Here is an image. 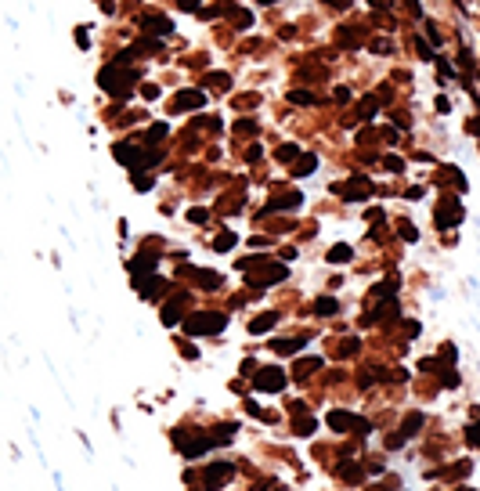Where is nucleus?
<instances>
[{"mask_svg":"<svg viewBox=\"0 0 480 491\" xmlns=\"http://www.w3.org/2000/svg\"><path fill=\"white\" fill-rule=\"evenodd\" d=\"M98 84H101V91H108V94H116V98H127L130 87L137 84V69H127V65L112 62V65H105V69L98 72Z\"/></svg>","mask_w":480,"mask_h":491,"instance_id":"1","label":"nucleus"},{"mask_svg":"<svg viewBox=\"0 0 480 491\" xmlns=\"http://www.w3.org/2000/svg\"><path fill=\"white\" fill-rule=\"evenodd\" d=\"M220 329H224V318L213 314V311L191 314V318L184 321V333H188V336H213V333H220Z\"/></svg>","mask_w":480,"mask_h":491,"instance_id":"2","label":"nucleus"},{"mask_svg":"<svg viewBox=\"0 0 480 491\" xmlns=\"http://www.w3.org/2000/svg\"><path fill=\"white\" fill-rule=\"evenodd\" d=\"M177 444H181V452H184L188 459H195V455H203L213 441H210V437H188V430H177Z\"/></svg>","mask_w":480,"mask_h":491,"instance_id":"3","label":"nucleus"},{"mask_svg":"<svg viewBox=\"0 0 480 491\" xmlns=\"http://www.w3.org/2000/svg\"><path fill=\"white\" fill-rule=\"evenodd\" d=\"M257 387L260 390H267V394H278L286 387V376L278 372V368H260V376H257Z\"/></svg>","mask_w":480,"mask_h":491,"instance_id":"4","label":"nucleus"},{"mask_svg":"<svg viewBox=\"0 0 480 491\" xmlns=\"http://www.w3.org/2000/svg\"><path fill=\"white\" fill-rule=\"evenodd\" d=\"M141 29L152 33V36H163V33H170L174 25H170V18H163V15H145V18H141Z\"/></svg>","mask_w":480,"mask_h":491,"instance_id":"5","label":"nucleus"},{"mask_svg":"<svg viewBox=\"0 0 480 491\" xmlns=\"http://www.w3.org/2000/svg\"><path fill=\"white\" fill-rule=\"evenodd\" d=\"M203 101H206L203 91H181V94L174 98V108H181V112H184V108H203Z\"/></svg>","mask_w":480,"mask_h":491,"instance_id":"6","label":"nucleus"},{"mask_svg":"<svg viewBox=\"0 0 480 491\" xmlns=\"http://www.w3.org/2000/svg\"><path fill=\"white\" fill-rule=\"evenodd\" d=\"M231 473V462H217V466H210L206 470V491H217L220 487V480Z\"/></svg>","mask_w":480,"mask_h":491,"instance_id":"7","label":"nucleus"},{"mask_svg":"<svg viewBox=\"0 0 480 491\" xmlns=\"http://www.w3.org/2000/svg\"><path fill=\"white\" fill-rule=\"evenodd\" d=\"M181 311H184V296H177L174 304H166V307H163V325H184Z\"/></svg>","mask_w":480,"mask_h":491,"instance_id":"8","label":"nucleus"},{"mask_svg":"<svg viewBox=\"0 0 480 491\" xmlns=\"http://www.w3.org/2000/svg\"><path fill=\"white\" fill-rule=\"evenodd\" d=\"M459 217H462V210L455 206V202H444V206H441V213H437V224H441V228H451Z\"/></svg>","mask_w":480,"mask_h":491,"instance_id":"9","label":"nucleus"},{"mask_svg":"<svg viewBox=\"0 0 480 491\" xmlns=\"http://www.w3.org/2000/svg\"><path fill=\"white\" fill-rule=\"evenodd\" d=\"M318 368H322V358H303V361H296V379H307L310 372H318Z\"/></svg>","mask_w":480,"mask_h":491,"instance_id":"10","label":"nucleus"},{"mask_svg":"<svg viewBox=\"0 0 480 491\" xmlns=\"http://www.w3.org/2000/svg\"><path fill=\"white\" fill-rule=\"evenodd\" d=\"M203 87L224 91V87H231V76H228V72H210V76H203Z\"/></svg>","mask_w":480,"mask_h":491,"instance_id":"11","label":"nucleus"},{"mask_svg":"<svg viewBox=\"0 0 480 491\" xmlns=\"http://www.w3.org/2000/svg\"><path fill=\"white\" fill-rule=\"evenodd\" d=\"M329 426L332 430H347V426H357V419L347 416V412H329Z\"/></svg>","mask_w":480,"mask_h":491,"instance_id":"12","label":"nucleus"},{"mask_svg":"<svg viewBox=\"0 0 480 491\" xmlns=\"http://www.w3.org/2000/svg\"><path fill=\"white\" fill-rule=\"evenodd\" d=\"M314 167H318V155H300V162H296L293 177H307V174H310Z\"/></svg>","mask_w":480,"mask_h":491,"instance_id":"13","label":"nucleus"},{"mask_svg":"<svg viewBox=\"0 0 480 491\" xmlns=\"http://www.w3.org/2000/svg\"><path fill=\"white\" fill-rule=\"evenodd\" d=\"M340 44H343V47H357V44H361V29H357V25L343 29V33H340Z\"/></svg>","mask_w":480,"mask_h":491,"instance_id":"14","label":"nucleus"},{"mask_svg":"<svg viewBox=\"0 0 480 491\" xmlns=\"http://www.w3.org/2000/svg\"><path fill=\"white\" fill-rule=\"evenodd\" d=\"M152 267H155V257H152V253H141L137 260H130V271H134V275H141V271H152Z\"/></svg>","mask_w":480,"mask_h":491,"instance_id":"15","label":"nucleus"},{"mask_svg":"<svg viewBox=\"0 0 480 491\" xmlns=\"http://www.w3.org/2000/svg\"><path fill=\"white\" fill-rule=\"evenodd\" d=\"M235 433H238V426H228V423H224V426H217V430H213V437H210V441H213V444H228Z\"/></svg>","mask_w":480,"mask_h":491,"instance_id":"16","label":"nucleus"},{"mask_svg":"<svg viewBox=\"0 0 480 491\" xmlns=\"http://www.w3.org/2000/svg\"><path fill=\"white\" fill-rule=\"evenodd\" d=\"M274 321H278V314H260L257 321H249V333H267Z\"/></svg>","mask_w":480,"mask_h":491,"instance_id":"17","label":"nucleus"},{"mask_svg":"<svg viewBox=\"0 0 480 491\" xmlns=\"http://www.w3.org/2000/svg\"><path fill=\"white\" fill-rule=\"evenodd\" d=\"M350 260V245H332V250H329V264H347Z\"/></svg>","mask_w":480,"mask_h":491,"instance_id":"18","label":"nucleus"},{"mask_svg":"<svg viewBox=\"0 0 480 491\" xmlns=\"http://www.w3.org/2000/svg\"><path fill=\"white\" fill-rule=\"evenodd\" d=\"M347 195H350V199H365V195H369V181H365V177H354Z\"/></svg>","mask_w":480,"mask_h":491,"instance_id":"19","label":"nucleus"},{"mask_svg":"<svg viewBox=\"0 0 480 491\" xmlns=\"http://www.w3.org/2000/svg\"><path fill=\"white\" fill-rule=\"evenodd\" d=\"M159 285H163L159 278H148V282L137 278V293H141V296H155V293H159Z\"/></svg>","mask_w":480,"mask_h":491,"instance_id":"20","label":"nucleus"},{"mask_svg":"<svg viewBox=\"0 0 480 491\" xmlns=\"http://www.w3.org/2000/svg\"><path fill=\"white\" fill-rule=\"evenodd\" d=\"M314 311H318V314H336V311H340V304H336L332 296H322V300L314 304Z\"/></svg>","mask_w":480,"mask_h":491,"instance_id":"21","label":"nucleus"},{"mask_svg":"<svg viewBox=\"0 0 480 491\" xmlns=\"http://www.w3.org/2000/svg\"><path fill=\"white\" fill-rule=\"evenodd\" d=\"M300 347H303V340H278V343H274L278 354H296Z\"/></svg>","mask_w":480,"mask_h":491,"instance_id":"22","label":"nucleus"},{"mask_svg":"<svg viewBox=\"0 0 480 491\" xmlns=\"http://www.w3.org/2000/svg\"><path fill=\"white\" fill-rule=\"evenodd\" d=\"M289 101H293V105H310L314 94H310V91H289Z\"/></svg>","mask_w":480,"mask_h":491,"instance_id":"23","label":"nucleus"},{"mask_svg":"<svg viewBox=\"0 0 480 491\" xmlns=\"http://www.w3.org/2000/svg\"><path fill=\"white\" fill-rule=\"evenodd\" d=\"M231 245H235V235H231V231H224V235H217L213 250H220V253H224V250H231Z\"/></svg>","mask_w":480,"mask_h":491,"instance_id":"24","label":"nucleus"},{"mask_svg":"<svg viewBox=\"0 0 480 491\" xmlns=\"http://www.w3.org/2000/svg\"><path fill=\"white\" fill-rule=\"evenodd\" d=\"M134 188H137V192H145V188H152V177H148L145 170H137V174H134Z\"/></svg>","mask_w":480,"mask_h":491,"instance_id":"25","label":"nucleus"},{"mask_svg":"<svg viewBox=\"0 0 480 491\" xmlns=\"http://www.w3.org/2000/svg\"><path fill=\"white\" fill-rule=\"evenodd\" d=\"M419 426H422V416H419V412H415V416H408V419H405V437H408V433H415Z\"/></svg>","mask_w":480,"mask_h":491,"instance_id":"26","label":"nucleus"},{"mask_svg":"<svg viewBox=\"0 0 480 491\" xmlns=\"http://www.w3.org/2000/svg\"><path fill=\"white\" fill-rule=\"evenodd\" d=\"M76 47H91V33H87V25H79V29H76Z\"/></svg>","mask_w":480,"mask_h":491,"instance_id":"27","label":"nucleus"},{"mask_svg":"<svg viewBox=\"0 0 480 491\" xmlns=\"http://www.w3.org/2000/svg\"><path fill=\"white\" fill-rule=\"evenodd\" d=\"M253 130H257L253 119H238V123H235V134H253Z\"/></svg>","mask_w":480,"mask_h":491,"instance_id":"28","label":"nucleus"},{"mask_svg":"<svg viewBox=\"0 0 480 491\" xmlns=\"http://www.w3.org/2000/svg\"><path fill=\"white\" fill-rule=\"evenodd\" d=\"M383 167H386V170H405V159H397V155H386V159H383Z\"/></svg>","mask_w":480,"mask_h":491,"instance_id":"29","label":"nucleus"},{"mask_svg":"<svg viewBox=\"0 0 480 491\" xmlns=\"http://www.w3.org/2000/svg\"><path fill=\"white\" fill-rule=\"evenodd\" d=\"M296 155H300V148H296V145H286L282 152H278V159H282V162H289V159H296Z\"/></svg>","mask_w":480,"mask_h":491,"instance_id":"30","label":"nucleus"},{"mask_svg":"<svg viewBox=\"0 0 480 491\" xmlns=\"http://www.w3.org/2000/svg\"><path fill=\"white\" fill-rule=\"evenodd\" d=\"M148 138H152V141H163V138H166V123H155V127L148 130Z\"/></svg>","mask_w":480,"mask_h":491,"instance_id":"31","label":"nucleus"},{"mask_svg":"<svg viewBox=\"0 0 480 491\" xmlns=\"http://www.w3.org/2000/svg\"><path fill=\"white\" fill-rule=\"evenodd\" d=\"M235 22L242 25V29H249V25H253V15H249V11H235Z\"/></svg>","mask_w":480,"mask_h":491,"instance_id":"32","label":"nucleus"},{"mask_svg":"<svg viewBox=\"0 0 480 491\" xmlns=\"http://www.w3.org/2000/svg\"><path fill=\"white\" fill-rule=\"evenodd\" d=\"M206 217H210V213H206V210H199V206L188 210V221H195V224H206Z\"/></svg>","mask_w":480,"mask_h":491,"instance_id":"33","label":"nucleus"},{"mask_svg":"<svg viewBox=\"0 0 480 491\" xmlns=\"http://www.w3.org/2000/svg\"><path fill=\"white\" fill-rule=\"evenodd\" d=\"M415 51H419L426 62H433V51H430V44H426V40H415Z\"/></svg>","mask_w":480,"mask_h":491,"instance_id":"34","label":"nucleus"},{"mask_svg":"<svg viewBox=\"0 0 480 491\" xmlns=\"http://www.w3.org/2000/svg\"><path fill=\"white\" fill-rule=\"evenodd\" d=\"M372 112H376V98H365V101H361V119H369Z\"/></svg>","mask_w":480,"mask_h":491,"instance_id":"35","label":"nucleus"},{"mask_svg":"<svg viewBox=\"0 0 480 491\" xmlns=\"http://www.w3.org/2000/svg\"><path fill=\"white\" fill-rule=\"evenodd\" d=\"M181 11H199V0H177Z\"/></svg>","mask_w":480,"mask_h":491,"instance_id":"36","label":"nucleus"},{"mask_svg":"<svg viewBox=\"0 0 480 491\" xmlns=\"http://www.w3.org/2000/svg\"><path fill=\"white\" fill-rule=\"evenodd\" d=\"M459 65H462V69H473V54L462 51V54H459Z\"/></svg>","mask_w":480,"mask_h":491,"instance_id":"37","label":"nucleus"},{"mask_svg":"<svg viewBox=\"0 0 480 491\" xmlns=\"http://www.w3.org/2000/svg\"><path fill=\"white\" fill-rule=\"evenodd\" d=\"M401 235H405L408 242H415V228H412V224H405V221H401Z\"/></svg>","mask_w":480,"mask_h":491,"instance_id":"38","label":"nucleus"},{"mask_svg":"<svg viewBox=\"0 0 480 491\" xmlns=\"http://www.w3.org/2000/svg\"><path fill=\"white\" fill-rule=\"evenodd\" d=\"M466 437H469V444H480V426H469V433H466Z\"/></svg>","mask_w":480,"mask_h":491,"instance_id":"39","label":"nucleus"},{"mask_svg":"<svg viewBox=\"0 0 480 491\" xmlns=\"http://www.w3.org/2000/svg\"><path fill=\"white\" fill-rule=\"evenodd\" d=\"M336 101H350V91H347V87H336Z\"/></svg>","mask_w":480,"mask_h":491,"instance_id":"40","label":"nucleus"},{"mask_svg":"<svg viewBox=\"0 0 480 491\" xmlns=\"http://www.w3.org/2000/svg\"><path fill=\"white\" fill-rule=\"evenodd\" d=\"M469 134H480V119H469Z\"/></svg>","mask_w":480,"mask_h":491,"instance_id":"41","label":"nucleus"},{"mask_svg":"<svg viewBox=\"0 0 480 491\" xmlns=\"http://www.w3.org/2000/svg\"><path fill=\"white\" fill-rule=\"evenodd\" d=\"M350 0H329V8H347Z\"/></svg>","mask_w":480,"mask_h":491,"instance_id":"42","label":"nucleus"},{"mask_svg":"<svg viewBox=\"0 0 480 491\" xmlns=\"http://www.w3.org/2000/svg\"><path fill=\"white\" fill-rule=\"evenodd\" d=\"M390 4V0H372V8H386Z\"/></svg>","mask_w":480,"mask_h":491,"instance_id":"43","label":"nucleus"},{"mask_svg":"<svg viewBox=\"0 0 480 491\" xmlns=\"http://www.w3.org/2000/svg\"><path fill=\"white\" fill-rule=\"evenodd\" d=\"M260 4H274V0H260Z\"/></svg>","mask_w":480,"mask_h":491,"instance_id":"44","label":"nucleus"}]
</instances>
